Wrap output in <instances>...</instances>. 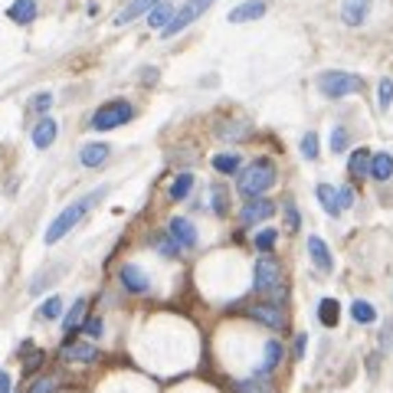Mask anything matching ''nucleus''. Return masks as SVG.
<instances>
[{
	"label": "nucleus",
	"instance_id": "obj_1",
	"mask_svg": "<svg viewBox=\"0 0 393 393\" xmlns=\"http://www.w3.org/2000/svg\"><path fill=\"white\" fill-rule=\"evenodd\" d=\"M105 196H108V187H99V190H92V194H86L82 200H76V203H69V207H66V210H62L60 216H56V220H53V223L46 227L43 242H46V246H56L60 240H66V236H69V233H73V229H76L79 223H82V220L89 216L92 207H95V203H102Z\"/></svg>",
	"mask_w": 393,
	"mask_h": 393
},
{
	"label": "nucleus",
	"instance_id": "obj_2",
	"mask_svg": "<svg viewBox=\"0 0 393 393\" xmlns=\"http://www.w3.org/2000/svg\"><path fill=\"white\" fill-rule=\"evenodd\" d=\"M275 181H279V167H275V161H269V157H256L249 167H242L240 170L236 190H240V196H246V200H256V196L269 194V190L275 187Z\"/></svg>",
	"mask_w": 393,
	"mask_h": 393
},
{
	"label": "nucleus",
	"instance_id": "obj_3",
	"mask_svg": "<svg viewBox=\"0 0 393 393\" xmlns=\"http://www.w3.org/2000/svg\"><path fill=\"white\" fill-rule=\"evenodd\" d=\"M131 118H135V105L128 99H112V102H105V105H99L92 112L89 128L92 131H115L121 125H128Z\"/></svg>",
	"mask_w": 393,
	"mask_h": 393
},
{
	"label": "nucleus",
	"instance_id": "obj_4",
	"mask_svg": "<svg viewBox=\"0 0 393 393\" xmlns=\"http://www.w3.org/2000/svg\"><path fill=\"white\" fill-rule=\"evenodd\" d=\"M318 92L325 99H348V95L364 92V79L354 76V73H344V69H328L318 76Z\"/></svg>",
	"mask_w": 393,
	"mask_h": 393
},
{
	"label": "nucleus",
	"instance_id": "obj_5",
	"mask_svg": "<svg viewBox=\"0 0 393 393\" xmlns=\"http://www.w3.org/2000/svg\"><path fill=\"white\" fill-rule=\"evenodd\" d=\"M282 262L275 256H259L256 266H253V288L259 295H269L275 288H282Z\"/></svg>",
	"mask_w": 393,
	"mask_h": 393
},
{
	"label": "nucleus",
	"instance_id": "obj_6",
	"mask_svg": "<svg viewBox=\"0 0 393 393\" xmlns=\"http://www.w3.org/2000/svg\"><path fill=\"white\" fill-rule=\"evenodd\" d=\"M213 3H216V0H187V3H183L181 10L174 14V20H170V23L164 27V30H161V36H167V40H170V36H177V33H183L187 27H190V23H196L200 16H203L207 10H210Z\"/></svg>",
	"mask_w": 393,
	"mask_h": 393
},
{
	"label": "nucleus",
	"instance_id": "obj_7",
	"mask_svg": "<svg viewBox=\"0 0 393 393\" xmlns=\"http://www.w3.org/2000/svg\"><path fill=\"white\" fill-rule=\"evenodd\" d=\"M246 315L253 318V321H259V325H266V328H272V331H282V328L288 325L286 308H282V305H275V302L249 305V308H246Z\"/></svg>",
	"mask_w": 393,
	"mask_h": 393
},
{
	"label": "nucleus",
	"instance_id": "obj_8",
	"mask_svg": "<svg viewBox=\"0 0 393 393\" xmlns=\"http://www.w3.org/2000/svg\"><path fill=\"white\" fill-rule=\"evenodd\" d=\"M118 282L125 292H131V295H148L151 292V279H148V272L138 266V262H125L118 269Z\"/></svg>",
	"mask_w": 393,
	"mask_h": 393
},
{
	"label": "nucleus",
	"instance_id": "obj_9",
	"mask_svg": "<svg viewBox=\"0 0 393 393\" xmlns=\"http://www.w3.org/2000/svg\"><path fill=\"white\" fill-rule=\"evenodd\" d=\"M275 213V200L269 196H256V200H246L240 210V223L242 227H256V223H266Z\"/></svg>",
	"mask_w": 393,
	"mask_h": 393
},
{
	"label": "nucleus",
	"instance_id": "obj_10",
	"mask_svg": "<svg viewBox=\"0 0 393 393\" xmlns=\"http://www.w3.org/2000/svg\"><path fill=\"white\" fill-rule=\"evenodd\" d=\"M167 233H170V240L181 246V253L183 249H194L196 240H200V236H196V227L187 220V216H174V220L167 223Z\"/></svg>",
	"mask_w": 393,
	"mask_h": 393
},
{
	"label": "nucleus",
	"instance_id": "obj_11",
	"mask_svg": "<svg viewBox=\"0 0 393 393\" xmlns=\"http://www.w3.org/2000/svg\"><path fill=\"white\" fill-rule=\"evenodd\" d=\"M374 0H341V23L344 27H364L370 16Z\"/></svg>",
	"mask_w": 393,
	"mask_h": 393
},
{
	"label": "nucleus",
	"instance_id": "obj_12",
	"mask_svg": "<svg viewBox=\"0 0 393 393\" xmlns=\"http://www.w3.org/2000/svg\"><path fill=\"white\" fill-rule=\"evenodd\" d=\"M370 161H374V151H370V148H354L348 157L351 181H370Z\"/></svg>",
	"mask_w": 393,
	"mask_h": 393
},
{
	"label": "nucleus",
	"instance_id": "obj_13",
	"mask_svg": "<svg viewBox=\"0 0 393 393\" xmlns=\"http://www.w3.org/2000/svg\"><path fill=\"white\" fill-rule=\"evenodd\" d=\"M308 256H312V262H315L318 272H334V256L331 249H328V242L321 240V236H308Z\"/></svg>",
	"mask_w": 393,
	"mask_h": 393
},
{
	"label": "nucleus",
	"instance_id": "obj_14",
	"mask_svg": "<svg viewBox=\"0 0 393 393\" xmlns=\"http://www.w3.org/2000/svg\"><path fill=\"white\" fill-rule=\"evenodd\" d=\"M62 357H66V361H79V364H95L99 361V348L89 344V341H76V338H69V341L62 344Z\"/></svg>",
	"mask_w": 393,
	"mask_h": 393
},
{
	"label": "nucleus",
	"instance_id": "obj_15",
	"mask_svg": "<svg viewBox=\"0 0 393 393\" xmlns=\"http://www.w3.org/2000/svg\"><path fill=\"white\" fill-rule=\"evenodd\" d=\"M56 135H60V125L49 118V115L40 118L36 125H33V148H36V151H46V148L56 141Z\"/></svg>",
	"mask_w": 393,
	"mask_h": 393
},
{
	"label": "nucleus",
	"instance_id": "obj_16",
	"mask_svg": "<svg viewBox=\"0 0 393 393\" xmlns=\"http://www.w3.org/2000/svg\"><path fill=\"white\" fill-rule=\"evenodd\" d=\"M86 308H89V302H86V299H76V302H73V308L66 312V318H62V331H66V341H69V338H76V334L82 331Z\"/></svg>",
	"mask_w": 393,
	"mask_h": 393
},
{
	"label": "nucleus",
	"instance_id": "obj_17",
	"mask_svg": "<svg viewBox=\"0 0 393 393\" xmlns=\"http://www.w3.org/2000/svg\"><path fill=\"white\" fill-rule=\"evenodd\" d=\"M213 170L220 174V177H236L242 170V154L240 151H223V154H213Z\"/></svg>",
	"mask_w": 393,
	"mask_h": 393
},
{
	"label": "nucleus",
	"instance_id": "obj_18",
	"mask_svg": "<svg viewBox=\"0 0 393 393\" xmlns=\"http://www.w3.org/2000/svg\"><path fill=\"white\" fill-rule=\"evenodd\" d=\"M36 14H40V3H36V0H14V3L7 7V16H10L14 23H20V27L33 23Z\"/></svg>",
	"mask_w": 393,
	"mask_h": 393
},
{
	"label": "nucleus",
	"instance_id": "obj_19",
	"mask_svg": "<svg viewBox=\"0 0 393 393\" xmlns=\"http://www.w3.org/2000/svg\"><path fill=\"white\" fill-rule=\"evenodd\" d=\"M262 14H266V3H262V0H246V3L229 10L227 20L229 23H249V20H259Z\"/></svg>",
	"mask_w": 393,
	"mask_h": 393
},
{
	"label": "nucleus",
	"instance_id": "obj_20",
	"mask_svg": "<svg viewBox=\"0 0 393 393\" xmlns=\"http://www.w3.org/2000/svg\"><path fill=\"white\" fill-rule=\"evenodd\" d=\"M174 14H177V10H174V3H170V0H161L157 7H151V10L144 14V20H148V27H151V30L161 33L167 23L174 20Z\"/></svg>",
	"mask_w": 393,
	"mask_h": 393
},
{
	"label": "nucleus",
	"instance_id": "obj_21",
	"mask_svg": "<svg viewBox=\"0 0 393 393\" xmlns=\"http://www.w3.org/2000/svg\"><path fill=\"white\" fill-rule=\"evenodd\" d=\"M282 354H286L282 341H266V354H262V364H259L256 377H266V374H272L275 367L282 364Z\"/></svg>",
	"mask_w": 393,
	"mask_h": 393
},
{
	"label": "nucleus",
	"instance_id": "obj_22",
	"mask_svg": "<svg viewBox=\"0 0 393 393\" xmlns=\"http://www.w3.org/2000/svg\"><path fill=\"white\" fill-rule=\"evenodd\" d=\"M315 196L318 203H321V210L328 213V216H341V203H338V187H331V183H318L315 187Z\"/></svg>",
	"mask_w": 393,
	"mask_h": 393
},
{
	"label": "nucleus",
	"instance_id": "obj_23",
	"mask_svg": "<svg viewBox=\"0 0 393 393\" xmlns=\"http://www.w3.org/2000/svg\"><path fill=\"white\" fill-rule=\"evenodd\" d=\"M161 0H131L128 7H121L118 14H115V27H125V23H131L135 16H141V14H148L151 7H157Z\"/></svg>",
	"mask_w": 393,
	"mask_h": 393
},
{
	"label": "nucleus",
	"instance_id": "obj_24",
	"mask_svg": "<svg viewBox=\"0 0 393 393\" xmlns=\"http://www.w3.org/2000/svg\"><path fill=\"white\" fill-rule=\"evenodd\" d=\"M393 177V154L390 151H377L374 161H370V181L387 183Z\"/></svg>",
	"mask_w": 393,
	"mask_h": 393
},
{
	"label": "nucleus",
	"instance_id": "obj_25",
	"mask_svg": "<svg viewBox=\"0 0 393 393\" xmlns=\"http://www.w3.org/2000/svg\"><path fill=\"white\" fill-rule=\"evenodd\" d=\"M108 144H82V151H79V161H82V167H102L108 161Z\"/></svg>",
	"mask_w": 393,
	"mask_h": 393
},
{
	"label": "nucleus",
	"instance_id": "obj_26",
	"mask_svg": "<svg viewBox=\"0 0 393 393\" xmlns=\"http://www.w3.org/2000/svg\"><path fill=\"white\" fill-rule=\"evenodd\" d=\"M194 174L190 170H183V174H177L174 181H170V190H167V196L174 200V203H181V200H187L190 196V190H194Z\"/></svg>",
	"mask_w": 393,
	"mask_h": 393
},
{
	"label": "nucleus",
	"instance_id": "obj_27",
	"mask_svg": "<svg viewBox=\"0 0 393 393\" xmlns=\"http://www.w3.org/2000/svg\"><path fill=\"white\" fill-rule=\"evenodd\" d=\"M318 321H321L325 328H338V321H341V305H338V299H321V302H318Z\"/></svg>",
	"mask_w": 393,
	"mask_h": 393
},
{
	"label": "nucleus",
	"instance_id": "obj_28",
	"mask_svg": "<svg viewBox=\"0 0 393 393\" xmlns=\"http://www.w3.org/2000/svg\"><path fill=\"white\" fill-rule=\"evenodd\" d=\"M154 249H157V256H164V259H177L181 256V246L170 240V233L167 229H161V233H154Z\"/></svg>",
	"mask_w": 393,
	"mask_h": 393
},
{
	"label": "nucleus",
	"instance_id": "obj_29",
	"mask_svg": "<svg viewBox=\"0 0 393 393\" xmlns=\"http://www.w3.org/2000/svg\"><path fill=\"white\" fill-rule=\"evenodd\" d=\"M351 318L357 325H374L377 321V308L370 302H364V299H357V302H351Z\"/></svg>",
	"mask_w": 393,
	"mask_h": 393
},
{
	"label": "nucleus",
	"instance_id": "obj_30",
	"mask_svg": "<svg viewBox=\"0 0 393 393\" xmlns=\"http://www.w3.org/2000/svg\"><path fill=\"white\" fill-rule=\"evenodd\" d=\"M253 242H256V249L262 253V256H269V253L275 249V242H279V229H272V227L259 229L256 236H253Z\"/></svg>",
	"mask_w": 393,
	"mask_h": 393
},
{
	"label": "nucleus",
	"instance_id": "obj_31",
	"mask_svg": "<svg viewBox=\"0 0 393 393\" xmlns=\"http://www.w3.org/2000/svg\"><path fill=\"white\" fill-rule=\"evenodd\" d=\"M351 148V131L348 125H334L331 128V151L334 154H344Z\"/></svg>",
	"mask_w": 393,
	"mask_h": 393
},
{
	"label": "nucleus",
	"instance_id": "obj_32",
	"mask_svg": "<svg viewBox=\"0 0 393 393\" xmlns=\"http://www.w3.org/2000/svg\"><path fill=\"white\" fill-rule=\"evenodd\" d=\"M390 105H393V79L383 76L377 82V108L380 112H390Z\"/></svg>",
	"mask_w": 393,
	"mask_h": 393
},
{
	"label": "nucleus",
	"instance_id": "obj_33",
	"mask_svg": "<svg viewBox=\"0 0 393 393\" xmlns=\"http://www.w3.org/2000/svg\"><path fill=\"white\" fill-rule=\"evenodd\" d=\"M210 194H213V213H216V216H227V203H229V190L227 187H223V183H213L210 187Z\"/></svg>",
	"mask_w": 393,
	"mask_h": 393
},
{
	"label": "nucleus",
	"instance_id": "obj_34",
	"mask_svg": "<svg viewBox=\"0 0 393 393\" xmlns=\"http://www.w3.org/2000/svg\"><path fill=\"white\" fill-rule=\"evenodd\" d=\"M282 213H286V229L288 233H299V229H302V213H299V207H295V200H286V203H282Z\"/></svg>",
	"mask_w": 393,
	"mask_h": 393
},
{
	"label": "nucleus",
	"instance_id": "obj_35",
	"mask_svg": "<svg viewBox=\"0 0 393 393\" xmlns=\"http://www.w3.org/2000/svg\"><path fill=\"white\" fill-rule=\"evenodd\" d=\"M236 393H272V387L266 377H249L236 383Z\"/></svg>",
	"mask_w": 393,
	"mask_h": 393
},
{
	"label": "nucleus",
	"instance_id": "obj_36",
	"mask_svg": "<svg viewBox=\"0 0 393 393\" xmlns=\"http://www.w3.org/2000/svg\"><path fill=\"white\" fill-rule=\"evenodd\" d=\"M20 354H27V364H23V374H33V370H36V367H40V364L46 361V354H43V351H33L30 341H27V344L20 348Z\"/></svg>",
	"mask_w": 393,
	"mask_h": 393
},
{
	"label": "nucleus",
	"instance_id": "obj_37",
	"mask_svg": "<svg viewBox=\"0 0 393 393\" xmlns=\"http://www.w3.org/2000/svg\"><path fill=\"white\" fill-rule=\"evenodd\" d=\"M299 151H302L305 161H318V131H308V135L302 138Z\"/></svg>",
	"mask_w": 393,
	"mask_h": 393
},
{
	"label": "nucleus",
	"instance_id": "obj_38",
	"mask_svg": "<svg viewBox=\"0 0 393 393\" xmlns=\"http://www.w3.org/2000/svg\"><path fill=\"white\" fill-rule=\"evenodd\" d=\"M62 315V299L60 295H53V299H46L43 305H40V318H46V321H53V318Z\"/></svg>",
	"mask_w": 393,
	"mask_h": 393
},
{
	"label": "nucleus",
	"instance_id": "obj_39",
	"mask_svg": "<svg viewBox=\"0 0 393 393\" xmlns=\"http://www.w3.org/2000/svg\"><path fill=\"white\" fill-rule=\"evenodd\" d=\"M220 135L233 138V141H240V138L249 135V125H246V121H229V128H220Z\"/></svg>",
	"mask_w": 393,
	"mask_h": 393
},
{
	"label": "nucleus",
	"instance_id": "obj_40",
	"mask_svg": "<svg viewBox=\"0 0 393 393\" xmlns=\"http://www.w3.org/2000/svg\"><path fill=\"white\" fill-rule=\"evenodd\" d=\"M49 105H53V95H49V92H40V95H33L30 112H36V115H43V118H46V112H49Z\"/></svg>",
	"mask_w": 393,
	"mask_h": 393
},
{
	"label": "nucleus",
	"instance_id": "obj_41",
	"mask_svg": "<svg viewBox=\"0 0 393 393\" xmlns=\"http://www.w3.org/2000/svg\"><path fill=\"white\" fill-rule=\"evenodd\" d=\"M338 203H341V210H351V207L357 203V194H354V187H351V183L338 187Z\"/></svg>",
	"mask_w": 393,
	"mask_h": 393
},
{
	"label": "nucleus",
	"instance_id": "obj_42",
	"mask_svg": "<svg viewBox=\"0 0 393 393\" xmlns=\"http://www.w3.org/2000/svg\"><path fill=\"white\" fill-rule=\"evenodd\" d=\"M82 331L89 334V338H102V331H105V325H102V318L99 315H92L82 321Z\"/></svg>",
	"mask_w": 393,
	"mask_h": 393
},
{
	"label": "nucleus",
	"instance_id": "obj_43",
	"mask_svg": "<svg viewBox=\"0 0 393 393\" xmlns=\"http://www.w3.org/2000/svg\"><path fill=\"white\" fill-rule=\"evenodd\" d=\"M305 348H308V334H295V344H292L295 361H302V357H305Z\"/></svg>",
	"mask_w": 393,
	"mask_h": 393
},
{
	"label": "nucleus",
	"instance_id": "obj_44",
	"mask_svg": "<svg viewBox=\"0 0 393 393\" xmlns=\"http://www.w3.org/2000/svg\"><path fill=\"white\" fill-rule=\"evenodd\" d=\"M53 390H56V380H53V377H43V380H36V383H33L30 393H53Z\"/></svg>",
	"mask_w": 393,
	"mask_h": 393
},
{
	"label": "nucleus",
	"instance_id": "obj_45",
	"mask_svg": "<svg viewBox=\"0 0 393 393\" xmlns=\"http://www.w3.org/2000/svg\"><path fill=\"white\" fill-rule=\"evenodd\" d=\"M390 341H393V325L387 321V328H383V338H380V344H383V348H390Z\"/></svg>",
	"mask_w": 393,
	"mask_h": 393
},
{
	"label": "nucleus",
	"instance_id": "obj_46",
	"mask_svg": "<svg viewBox=\"0 0 393 393\" xmlns=\"http://www.w3.org/2000/svg\"><path fill=\"white\" fill-rule=\"evenodd\" d=\"M0 393H10V374L0 370Z\"/></svg>",
	"mask_w": 393,
	"mask_h": 393
},
{
	"label": "nucleus",
	"instance_id": "obj_47",
	"mask_svg": "<svg viewBox=\"0 0 393 393\" xmlns=\"http://www.w3.org/2000/svg\"><path fill=\"white\" fill-rule=\"evenodd\" d=\"M157 79V69H144V82H154Z\"/></svg>",
	"mask_w": 393,
	"mask_h": 393
}]
</instances>
